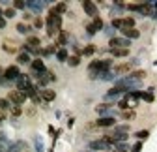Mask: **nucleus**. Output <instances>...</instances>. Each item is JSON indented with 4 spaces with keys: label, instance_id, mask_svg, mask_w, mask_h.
Returning <instances> with one entry per match:
<instances>
[{
    "label": "nucleus",
    "instance_id": "1",
    "mask_svg": "<svg viewBox=\"0 0 157 152\" xmlns=\"http://www.w3.org/2000/svg\"><path fill=\"white\" fill-rule=\"evenodd\" d=\"M60 26H62V17L56 15L54 10H51L49 15H47V34H49V36L60 34Z\"/></svg>",
    "mask_w": 157,
    "mask_h": 152
},
{
    "label": "nucleus",
    "instance_id": "42",
    "mask_svg": "<svg viewBox=\"0 0 157 152\" xmlns=\"http://www.w3.org/2000/svg\"><path fill=\"white\" fill-rule=\"evenodd\" d=\"M6 26V19H4V15L2 17H0V28H4Z\"/></svg>",
    "mask_w": 157,
    "mask_h": 152
},
{
    "label": "nucleus",
    "instance_id": "2",
    "mask_svg": "<svg viewBox=\"0 0 157 152\" xmlns=\"http://www.w3.org/2000/svg\"><path fill=\"white\" fill-rule=\"evenodd\" d=\"M8 100H10L13 105H23V103L26 102V94L21 92V90H11V92L8 94Z\"/></svg>",
    "mask_w": 157,
    "mask_h": 152
},
{
    "label": "nucleus",
    "instance_id": "19",
    "mask_svg": "<svg viewBox=\"0 0 157 152\" xmlns=\"http://www.w3.org/2000/svg\"><path fill=\"white\" fill-rule=\"evenodd\" d=\"M17 62H19V64H28V62H30V54H28V53H21V54L17 56Z\"/></svg>",
    "mask_w": 157,
    "mask_h": 152
},
{
    "label": "nucleus",
    "instance_id": "34",
    "mask_svg": "<svg viewBox=\"0 0 157 152\" xmlns=\"http://www.w3.org/2000/svg\"><path fill=\"white\" fill-rule=\"evenodd\" d=\"M4 51H6V53H15L17 47H15V45H10V43L6 42V43H4Z\"/></svg>",
    "mask_w": 157,
    "mask_h": 152
},
{
    "label": "nucleus",
    "instance_id": "3",
    "mask_svg": "<svg viewBox=\"0 0 157 152\" xmlns=\"http://www.w3.org/2000/svg\"><path fill=\"white\" fill-rule=\"evenodd\" d=\"M109 45H110V49H127L129 47V40L127 38H110Z\"/></svg>",
    "mask_w": 157,
    "mask_h": 152
},
{
    "label": "nucleus",
    "instance_id": "40",
    "mask_svg": "<svg viewBox=\"0 0 157 152\" xmlns=\"http://www.w3.org/2000/svg\"><path fill=\"white\" fill-rule=\"evenodd\" d=\"M131 150H133V152H140V150H142V143L139 141V143H136V145H135V146L131 148Z\"/></svg>",
    "mask_w": 157,
    "mask_h": 152
},
{
    "label": "nucleus",
    "instance_id": "37",
    "mask_svg": "<svg viewBox=\"0 0 157 152\" xmlns=\"http://www.w3.org/2000/svg\"><path fill=\"white\" fill-rule=\"evenodd\" d=\"M118 107H120V109H124V111H125V109L129 107V100H122L120 103H118Z\"/></svg>",
    "mask_w": 157,
    "mask_h": 152
},
{
    "label": "nucleus",
    "instance_id": "39",
    "mask_svg": "<svg viewBox=\"0 0 157 152\" xmlns=\"http://www.w3.org/2000/svg\"><path fill=\"white\" fill-rule=\"evenodd\" d=\"M34 26H36V28H41V26H43V19H39V17H37L36 21H34Z\"/></svg>",
    "mask_w": 157,
    "mask_h": 152
},
{
    "label": "nucleus",
    "instance_id": "28",
    "mask_svg": "<svg viewBox=\"0 0 157 152\" xmlns=\"http://www.w3.org/2000/svg\"><path fill=\"white\" fill-rule=\"evenodd\" d=\"M122 117H124L125 120H131V118H135V111H131V109H125V111L122 113Z\"/></svg>",
    "mask_w": 157,
    "mask_h": 152
},
{
    "label": "nucleus",
    "instance_id": "15",
    "mask_svg": "<svg viewBox=\"0 0 157 152\" xmlns=\"http://www.w3.org/2000/svg\"><path fill=\"white\" fill-rule=\"evenodd\" d=\"M67 32H64V30H60V34H58V38H56V47H60V45H66V42H67Z\"/></svg>",
    "mask_w": 157,
    "mask_h": 152
},
{
    "label": "nucleus",
    "instance_id": "33",
    "mask_svg": "<svg viewBox=\"0 0 157 152\" xmlns=\"http://www.w3.org/2000/svg\"><path fill=\"white\" fill-rule=\"evenodd\" d=\"M150 135V131L148 130H140V131H136V137H139V139H146Z\"/></svg>",
    "mask_w": 157,
    "mask_h": 152
},
{
    "label": "nucleus",
    "instance_id": "36",
    "mask_svg": "<svg viewBox=\"0 0 157 152\" xmlns=\"http://www.w3.org/2000/svg\"><path fill=\"white\" fill-rule=\"evenodd\" d=\"M112 28H122V19H112Z\"/></svg>",
    "mask_w": 157,
    "mask_h": 152
},
{
    "label": "nucleus",
    "instance_id": "41",
    "mask_svg": "<svg viewBox=\"0 0 157 152\" xmlns=\"http://www.w3.org/2000/svg\"><path fill=\"white\" fill-rule=\"evenodd\" d=\"M86 30H88V34H95V32H97V30L94 28V25H88V26H86Z\"/></svg>",
    "mask_w": 157,
    "mask_h": 152
},
{
    "label": "nucleus",
    "instance_id": "26",
    "mask_svg": "<svg viewBox=\"0 0 157 152\" xmlns=\"http://www.w3.org/2000/svg\"><path fill=\"white\" fill-rule=\"evenodd\" d=\"M26 6H30V8H32V10H36V11H41L43 2H26Z\"/></svg>",
    "mask_w": 157,
    "mask_h": 152
},
{
    "label": "nucleus",
    "instance_id": "32",
    "mask_svg": "<svg viewBox=\"0 0 157 152\" xmlns=\"http://www.w3.org/2000/svg\"><path fill=\"white\" fill-rule=\"evenodd\" d=\"M0 109H2V111L10 109V100H6V98H2V100H0Z\"/></svg>",
    "mask_w": 157,
    "mask_h": 152
},
{
    "label": "nucleus",
    "instance_id": "6",
    "mask_svg": "<svg viewBox=\"0 0 157 152\" xmlns=\"http://www.w3.org/2000/svg\"><path fill=\"white\" fill-rule=\"evenodd\" d=\"M30 86V79H28V75H19V79H17V90H21V92H25L26 88Z\"/></svg>",
    "mask_w": 157,
    "mask_h": 152
},
{
    "label": "nucleus",
    "instance_id": "8",
    "mask_svg": "<svg viewBox=\"0 0 157 152\" xmlns=\"http://www.w3.org/2000/svg\"><path fill=\"white\" fill-rule=\"evenodd\" d=\"M82 8H84V11H86L90 17H97V8H95L94 2H90V0H84V2H82Z\"/></svg>",
    "mask_w": 157,
    "mask_h": 152
},
{
    "label": "nucleus",
    "instance_id": "25",
    "mask_svg": "<svg viewBox=\"0 0 157 152\" xmlns=\"http://www.w3.org/2000/svg\"><path fill=\"white\" fill-rule=\"evenodd\" d=\"M92 25H94V28H95V30H101V28H103V21H101V17H94V23H92Z\"/></svg>",
    "mask_w": 157,
    "mask_h": 152
},
{
    "label": "nucleus",
    "instance_id": "38",
    "mask_svg": "<svg viewBox=\"0 0 157 152\" xmlns=\"http://www.w3.org/2000/svg\"><path fill=\"white\" fill-rule=\"evenodd\" d=\"M127 8H129L131 11H140V4H129Z\"/></svg>",
    "mask_w": 157,
    "mask_h": 152
},
{
    "label": "nucleus",
    "instance_id": "24",
    "mask_svg": "<svg viewBox=\"0 0 157 152\" xmlns=\"http://www.w3.org/2000/svg\"><path fill=\"white\" fill-rule=\"evenodd\" d=\"M81 53H82V54H86V56H90V54H94V53H95V45H86Z\"/></svg>",
    "mask_w": 157,
    "mask_h": 152
},
{
    "label": "nucleus",
    "instance_id": "9",
    "mask_svg": "<svg viewBox=\"0 0 157 152\" xmlns=\"http://www.w3.org/2000/svg\"><path fill=\"white\" fill-rule=\"evenodd\" d=\"M30 64H32V70L36 71V75H39V73H43V71H45V64H43L41 58H36V60H32Z\"/></svg>",
    "mask_w": 157,
    "mask_h": 152
},
{
    "label": "nucleus",
    "instance_id": "30",
    "mask_svg": "<svg viewBox=\"0 0 157 152\" xmlns=\"http://www.w3.org/2000/svg\"><path fill=\"white\" fill-rule=\"evenodd\" d=\"M21 113H23L21 105H13V107H11V115H13V117H19V115H21Z\"/></svg>",
    "mask_w": 157,
    "mask_h": 152
},
{
    "label": "nucleus",
    "instance_id": "5",
    "mask_svg": "<svg viewBox=\"0 0 157 152\" xmlns=\"http://www.w3.org/2000/svg\"><path fill=\"white\" fill-rule=\"evenodd\" d=\"M95 126H99V128H110V126H116V120H114V117H101V118H97Z\"/></svg>",
    "mask_w": 157,
    "mask_h": 152
},
{
    "label": "nucleus",
    "instance_id": "14",
    "mask_svg": "<svg viewBox=\"0 0 157 152\" xmlns=\"http://www.w3.org/2000/svg\"><path fill=\"white\" fill-rule=\"evenodd\" d=\"M129 28H135V19L133 17L122 19V30H129Z\"/></svg>",
    "mask_w": 157,
    "mask_h": 152
},
{
    "label": "nucleus",
    "instance_id": "18",
    "mask_svg": "<svg viewBox=\"0 0 157 152\" xmlns=\"http://www.w3.org/2000/svg\"><path fill=\"white\" fill-rule=\"evenodd\" d=\"M52 10L56 11V15H60V13H66V11H67V4H66V2H58V4H56Z\"/></svg>",
    "mask_w": 157,
    "mask_h": 152
},
{
    "label": "nucleus",
    "instance_id": "27",
    "mask_svg": "<svg viewBox=\"0 0 157 152\" xmlns=\"http://www.w3.org/2000/svg\"><path fill=\"white\" fill-rule=\"evenodd\" d=\"M78 62H81V58H78L77 54H75V56H69V58H67V64H69V66H73V68H75V66H78Z\"/></svg>",
    "mask_w": 157,
    "mask_h": 152
},
{
    "label": "nucleus",
    "instance_id": "44",
    "mask_svg": "<svg viewBox=\"0 0 157 152\" xmlns=\"http://www.w3.org/2000/svg\"><path fill=\"white\" fill-rule=\"evenodd\" d=\"M2 15H4V11H2V10H0V17H2Z\"/></svg>",
    "mask_w": 157,
    "mask_h": 152
},
{
    "label": "nucleus",
    "instance_id": "4",
    "mask_svg": "<svg viewBox=\"0 0 157 152\" xmlns=\"http://www.w3.org/2000/svg\"><path fill=\"white\" fill-rule=\"evenodd\" d=\"M19 75H21L19 68H17V66H10V68L4 71V79H6V81H17Z\"/></svg>",
    "mask_w": 157,
    "mask_h": 152
},
{
    "label": "nucleus",
    "instance_id": "29",
    "mask_svg": "<svg viewBox=\"0 0 157 152\" xmlns=\"http://www.w3.org/2000/svg\"><path fill=\"white\" fill-rule=\"evenodd\" d=\"M11 17H15V8H8L4 11V19H11Z\"/></svg>",
    "mask_w": 157,
    "mask_h": 152
},
{
    "label": "nucleus",
    "instance_id": "22",
    "mask_svg": "<svg viewBox=\"0 0 157 152\" xmlns=\"http://www.w3.org/2000/svg\"><path fill=\"white\" fill-rule=\"evenodd\" d=\"M109 109H110V105H107V103H101V105L95 107V111L99 113V115H105V113H109Z\"/></svg>",
    "mask_w": 157,
    "mask_h": 152
},
{
    "label": "nucleus",
    "instance_id": "31",
    "mask_svg": "<svg viewBox=\"0 0 157 152\" xmlns=\"http://www.w3.org/2000/svg\"><path fill=\"white\" fill-rule=\"evenodd\" d=\"M13 8H17V10H25V8H26V2H23V0H15V2H13Z\"/></svg>",
    "mask_w": 157,
    "mask_h": 152
},
{
    "label": "nucleus",
    "instance_id": "35",
    "mask_svg": "<svg viewBox=\"0 0 157 152\" xmlns=\"http://www.w3.org/2000/svg\"><path fill=\"white\" fill-rule=\"evenodd\" d=\"M142 100H146V102H153V94H151V92H142Z\"/></svg>",
    "mask_w": 157,
    "mask_h": 152
},
{
    "label": "nucleus",
    "instance_id": "43",
    "mask_svg": "<svg viewBox=\"0 0 157 152\" xmlns=\"http://www.w3.org/2000/svg\"><path fill=\"white\" fill-rule=\"evenodd\" d=\"M4 118H6V113H4V111H2V109H0V122H2V120H4Z\"/></svg>",
    "mask_w": 157,
    "mask_h": 152
},
{
    "label": "nucleus",
    "instance_id": "11",
    "mask_svg": "<svg viewBox=\"0 0 157 152\" xmlns=\"http://www.w3.org/2000/svg\"><path fill=\"white\" fill-rule=\"evenodd\" d=\"M26 45L32 47V49H41V47H39V45H41V42H39V38H36V36H28Z\"/></svg>",
    "mask_w": 157,
    "mask_h": 152
},
{
    "label": "nucleus",
    "instance_id": "12",
    "mask_svg": "<svg viewBox=\"0 0 157 152\" xmlns=\"http://www.w3.org/2000/svg\"><path fill=\"white\" fill-rule=\"evenodd\" d=\"M124 36H127V40H136V38H140V32L136 28H129V30H122Z\"/></svg>",
    "mask_w": 157,
    "mask_h": 152
},
{
    "label": "nucleus",
    "instance_id": "10",
    "mask_svg": "<svg viewBox=\"0 0 157 152\" xmlns=\"http://www.w3.org/2000/svg\"><path fill=\"white\" fill-rule=\"evenodd\" d=\"M107 148H109V145L103 139H97V141L90 143V150H107Z\"/></svg>",
    "mask_w": 157,
    "mask_h": 152
},
{
    "label": "nucleus",
    "instance_id": "7",
    "mask_svg": "<svg viewBox=\"0 0 157 152\" xmlns=\"http://www.w3.org/2000/svg\"><path fill=\"white\" fill-rule=\"evenodd\" d=\"M25 94H26V98H32L36 103H39V100H41V96H39V94H37V88L34 86V85H30L26 90H25Z\"/></svg>",
    "mask_w": 157,
    "mask_h": 152
},
{
    "label": "nucleus",
    "instance_id": "13",
    "mask_svg": "<svg viewBox=\"0 0 157 152\" xmlns=\"http://www.w3.org/2000/svg\"><path fill=\"white\" fill-rule=\"evenodd\" d=\"M41 98H43L45 102H52V100L56 98V92H54V90L45 88V90H41Z\"/></svg>",
    "mask_w": 157,
    "mask_h": 152
},
{
    "label": "nucleus",
    "instance_id": "20",
    "mask_svg": "<svg viewBox=\"0 0 157 152\" xmlns=\"http://www.w3.org/2000/svg\"><path fill=\"white\" fill-rule=\"evenodd\" d=\"M112 56H127L129 54V49H110Z\"/></svg>",
    "mask_w": 157,
    "mask_h": 152
},
{
    "label": "nucleus",
    "instance_id": "21",
    "mask_svg": "<svg viewBox=\"0 0 157 152\" xmlns=\"http://www.w3.org/2000/svg\"><path fill=\"white\" fill-rule=\"evenodd\" d=\"M129 77H133V79H136V81H140V79L146 77V71H142V70H139V71H131Z\"/></svg>",
    "mask_w": 157,
    "mask_h": 152
},
{
    "label": "nucleus",
    "instance_id": "23",
    "mask_svg": "<svg viewBox=\"0 0 157 152\" xmlns=\"http://www.w3.org/2000/svg\"><path fill=\"white\" fill-rule=\"evenodd\" d=\"M17 32H21V34H28V32H30V26H28V25H25V23H19V25H17Z\"/></svg>",
    "mask_w": 157,
    "mask_h": 152
},
{
    "label": "nucleus",
    "instance_id": "17",
    "mask_svg": "<svg viewBox=\"0 0 157 152\" xmlns=\"http://www.w3.org/2000/svg\"><path fill=\"white\" fill-rule=\"evenodd\" d=\"M56 58L60 60V62H67V58H69V54H67V51H66V49H62V47H60V49L56 51Z\"/></svg>",
    "mask_w": 157,
    "mask_h": 152
},
{
    "label": "nucleus",
    "instance_id": "16",
    "mask_svg": "<svg viewBox=\"0 0 157 152\" xmlns=\"http://www.w3.org/2000/svg\"><path fill=\"white\" fill-rule=\"evenodd\" d=\"M131 68H133V64H120L114 68V73H129Z\"/></svg>",
    "mask_w": 157,
    "mask_h": 152
}]
</instances>
